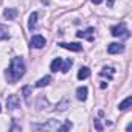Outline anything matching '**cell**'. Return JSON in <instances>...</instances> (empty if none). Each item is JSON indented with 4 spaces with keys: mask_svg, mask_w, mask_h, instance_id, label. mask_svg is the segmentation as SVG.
<instances>
[{
    "mask_svg": "<svg viewBox=\"0 0 132 132\" xmlns=\"http://www.w3.org/2000/svg\"><path fill=\"white\" fill-rule=\"evenodd\" d=\"M50 81H51V76H44L36 82V87H45V86L50 84Z\"/></svg>",
    "mask_w": 132,
    "mask_h": 132,
    "instance_id": "4fadbf2b",
    "label": "cell"
},
{
    "mask_svg": "<svg viewBox=\"0 0 132 132\" xmlns=\"http://www.w3.org/2000/svg\"><path fill=\"white\" fill-rule=\"evenodd\" d=\"M100 75H101V76H106L107 79H112V78H113V69H103Z\"/></svg>",
    "mask_w": 132,
    "mask_h": 132,
    "instance_id": "2e32d148",
    "label": "cell"
},
{
    "mask_svg": "<svg viewBox=\"0 0 132 132\" xmlns=\"http://www.w3.org/2000/svg\"><path fill=\"white\" fill-rule=\"evenodd\" d=\"M110 31H112V36H115V37H129V30L126 28L124 23H120V25L112 27Z\"/></svg>",
    "mask_w": 132,
    "mask_h": 132,
    "instance_id": "7a4b0ae2",
    "label": "cell"
},
{
    "mask_svg": "<svg viewBox=\"0 0 132 132\" xmlns=\"http://www.w3.org/2000/svg\"><path fill=\"white\" fill-rule=\"evenodd\" d=\"M36 22H37V13H31L30 20H28V28H30V30H33V28L36 27Z\"/></svg>",
    "mask_w": 132,
    "mask_h": 132,
    "instance_id": "5bb4252c",
    "label": "cell"
},
{
    "mask_svg": "<svg viewBox=\"0 0 132 132\" xmlns=\"http://www.w3.org/2000/svg\"><path fill=\"white\" fill-rule=\"evenodd\" d=\"M130 106H132V98H130V96H127V98H126L123 103H120L118 109H120V110H127Z\"/></svg>",
    "mask_w": 132,
    "mask_h": 132,
    "instance_id": "8fae6325",
    "label": "cell"
},
{
    "mask_svg": "<svg viewBox=\"0 0 132 132\" xmlns=\"http://www.w3.org/2000/svg\"><path fill=\"white\" fill-rule=\"evenodd\" d=\"M90 33H93V28H89L86 33H82V31H78V33H76V36H78V37H87L89 40H92L93 37L90 36Z\"/></svg>",
    "mask_w": 132,
    "mask_h": 132,
    "instance_id": "9a60e30c",
    "label": "cell"
},
{
    "mask_svg": "<svg viewBox=\"0 0 132 132\" xmlns=\"http://www.w3.org/2000/svg\"><path fill=\"white\" fill-rule=\"evenodd\" d=\"M30 92H31V87L30 86H25L23 87V96H25V101L30 103Z\"/></svg>",
    "mask_w": 132,
    "mask_h": 132,
    "instance_id": "e0dca14e",
    "label": "cell"
},
{
    "mask_svg": "<svg viewBox=\"0 0 132 132\" xmlns=\"http://www.w3.org/2000/svg\"><path fill=\"white\" fill-rule=\"evenodd\" d=\"M3 16H5L8 20H14L16 16H17V10H14V8H8V10H5Z\"/></svg>",
    "mask_w": 132,
    "mask_h": 132,
    "instance_id": "9c48e42d",
    "label": "cell"
},
{
    "mask_svg": "<svg viewBox=\"0 0 132 132\" xmlns=\"http://www.w3.org/2000/svg\"><path fill=\"white\" fill-rule=\"evenodd\" d=\"M72 65H73V61H72V59H67L65 62H62V65H61V72H62V73H67V72L70 70Z\"/></svg>",
    "mask_w": 132,
    "mask_h": 132,
    "instance_id": "7c38bea8",
    "label": "cell"
},
{
    "mask_svg": "<svg viewBox=\"0 0 132 132\" xmlns=\"http://www.w3.org/2000/svg\"><path fill=\"white\" fill-rule=\"evenodd\" d=\"M0 112H2V107H0Z\"/></svg>",
    "mask_w": 132,
    "mask_h": 132,
    "instance_id": "44dd1931",
    "label": "cell"
},
{
    "mask_svg": "<svg viewBox=\"0 0 132 132\" xmlns=\"http://www.w3.org/2000/svg\"><path fill=\"white\" fill-rule=\"evenodd\" d=\"M61 65H62V59L54 57L51 61V64H50V69H51V72H57V70H61Z\"/></svg>",
    "mask_w": 132,
    "mask_h": 132,
    "instance_id": "ba28073f",
    "label": "cell"
},
{
    "mask_svg": "<svg viewBox=\"0 0 132 132\" xmlns=\"http://www.w3.org/2000/svg\"><path fill=\"white\" fill-rule=\"evenodd\" d=\"M25 73V62L20 56H16L13 57L11 61V65H10V69L6 70V78L10 82H16L19 81Z\"/></svg>",
    "mask_w": 132,
    "mask_h": 132,
    "instance_id": "6da1fadb",
    "label": "cell"
},
{
    "mask_svg": "<svg viewBox=\"0 0 132 132\" xmlns=\"http://www.w3.org/2000/svg\"><path fill=\"white\" fill-rule=\"evenodd\" d=\"M30 45H31V47H34V48H42V47L45 45V37H44V36H40V34H36V36H33V37H31Z\"/></svg>",
    "mask_w": 132,
    "mask_h": 132,
    "instance_id": "277c9868",
    "label": "cell"
},
{
    "mask_svg": "<svg viewBox=\"0 0 132 132\" xmlns=\"http://www.w3.org/2000/svg\"><path fill=\"white\" fill-rule=\"evenodd\" d=\"M92 3H95V5H100V3H103V0H90Z\"/></svg>",
    "mask_w": 132,
    "mask_h": 132,
    "instance_id": "ffe728a7",
    "label": "cell"
},
{
    "mask_svg": "<svg viewBox=\"0 0 132 132\" xmlns=\"http://www.w3.org/2000/svg\"><path fill=\"white\" fill-rule=\"evenodd\" d=\"M72 127H73V124H72L70 121H67L62 127H59V130H61V132H64V130H69V129H72Z\"/></svg>",
    "mask_w": 132,
    "mask_h": 132,
    "instance_id": "ac0fdd59",
    "label": "cell"
},
{
    "mask_svg": "<svg viewBox=\"0 0 132 132\" xmlns=\"http://www.w3.org/2000/svg\"><path fill=\"white\" fill-rule=\"evenodd\" d=\"M59 47H62V48H65V50H70V51H81L82 50V45H79V44H76V42H59L57 44Z\"/></svg>",
    "mask_w": 132,
    "mask_h": 132,
    "instance_id": "3957f363",
    "label": "cell"
},
{
    "mask_svg": "<svg viewBox=\"0 0 132 132\" xmlns=\"http://www.w3.org/2000/svg\"><path fill=\"white\" fill-rule=\"evenodd\" d=\"M95 127H96L98 130H103V126H101V123H100V120H95Z\"/></svg>",
    "mask_w": 132,
    "mask_h": 132,
    "instance_id": "d6986e66",
    "label": "cell"
},
{
    "mask_svg": "<svg viewBox=\"0 0 132 132\" xmlns=\"http://www.w3.org/2000/svg\"><path fill=\"white\" fill-rule=\"evenodd\" d=\"M6 106H8L10 110H16V109L20 106V100H19V96H17V95H11V96H8V100H6Z\"/></svg>",
    "mask_w": 132,
    "mask_h": 132,
    "instance_id": "5b68a950",
    "label": "cell"
},
{
    "mask_svg": "<svg viewBox=\"0 0 132 132\" xmlns=\"http://www.w3.org/2000/svg\"><path fill=\"white\" fill-rule=\"evenodd\" d=\"M87 87H78L76 89V98L79 100V101H86L87 100Z\"/></svg>",
    "mask_w": 132,
    "mask_h": 132,
    "instance_id": "52a82bcc",
    "label": "cell"
},
{
    "mask_svg": "<svg viewBox=\"0 0 132 132\" xmlns=\"http://www.w3.org/2000/svg\"><path fill=\"white\" fill-rule=\"evenodd\" d=\"M123 50H124V47H123L121 44H118V42H112V44H109V47H107V53H110V54L121 53Z\"/></svg>",
    "mask_w": 132,
    "mask_h": 132,
    "instance_id": "8992f818",
    "label": "cell"
},
{
    "mask_svg": "<svg viewBox=\"0 0 132 132\" xmlns=\"http://www.w3.org/2000/svg\"><path fill=\"white\" fill-rule=\"evenodd\" d=\"M90 76V69L87 67H81L79 72H78V79H87Z\"/></svg>",
    "mask_w": 132,
    "mask_h": 132,
    "instance_id": "30bf717a",
    "label": "cell"
}]
</instances>
